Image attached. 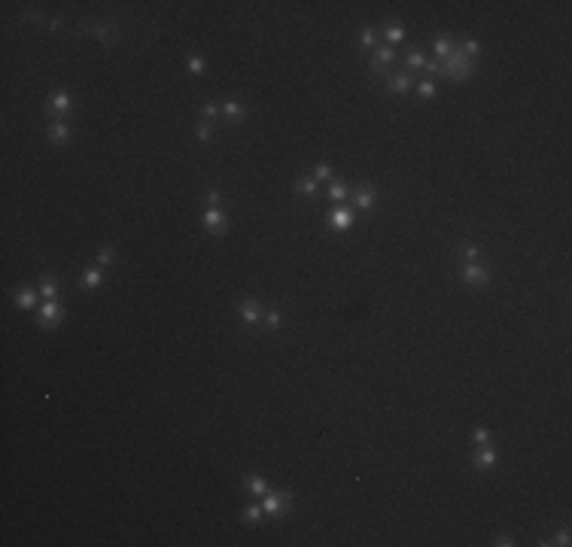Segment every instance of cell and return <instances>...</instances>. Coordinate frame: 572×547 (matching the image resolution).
<instances>
[{
    "label": "cell",
    "instance_id": "1",
    "mask_svg": "<svg viewBox=\"0 0 572 547\" xmlns=\"http://www.w3.org/2000/svg\"><path fill=\"white\" fill-rule=\"evenodd\" d=\"M438 73L447 76V80H453V82H466L469 76L475 73V61L469 55H463L460 49H453L447 58L438 61Z\"/></svg>",
    "mask_w": 572,
    "mask_h": 547
},
{
    "label": "cell",
    "instance_id": "2",
    "mask_svg": "<svg viewBox=\"0 0 572 547\" xmlns=\"http://www.w3.org/2000/svg\"><path fill=\"white\" fill-rule=\"evenodd\" d=\"M463 280H466L469 286H487V283H490V270H487L484 264H478V262H469V264L463 268Z\"/></svg>",
    "mask_w": 572,
    "mask_h": 547
},
{
    "label": "cell",
    "instance_id": "3",
    "mask_svg": "<svg viewBox=\"0 0 572 547\" xmlns=\"http://www.w3.org/2000/svg\"><path fill=\"white\" fill-rule=\"evenodd\" d=\"M86 34L98 36V40H104L107 46L113 43H119V34H116V24H86Z\"/></svg>",
    "mask_w": 572,
    "mask_h": 547
},
{
    "label": "cell",
    "instance_id": "4",
    "mask_svg": "<svg viewBox=\"0 0 572 547\" xmlns=\"http://www.w3.org/2000/svg\"><path fill=\"white\" fill-rule=\"evenodd\" d=\"M350 225H353V213H350V210L335 207V210L329 213V228H332V231H347Z\"/></svg>",
    "mask_w": 572,
    "mask_h": 547
},
{
    "label": "cell",
    "instance_id": "5",
    "mask_svg": "<svg viewBox=\"0 0 572 547\" xmlns=\"http://www.w3.org/2000/svg\"><path fill=\"white\" fill-rule=\"evenodd\" d=\"M58 320H61V304H58L55 298H52V301H43V307H40V326L52 328Z\"/></svg>",
    "mask_w": 572,
    "mask_h": 547
},
{
    "label": "cell",
    "instance_id": "6",
    "mask_svg": "<svg viewBox=\"0 0 572 547\" xmlns=\"http://www.w3.org/2000/svg\"><path fill=\"white\" fill-rule=\"evenodd\" d=\"M204 228L210 234H225V216L219 213V207H207L204 213Z\"/></svg>",
    "mask_w": 572,
    "mask_h": 547
},
{
    "label": "cell",
    "instance_id": "7",
    "mask_svg": "<svg viewBox=\"0 0 572 547\" xmlns=\"http://www.w3.org/2000/svg\"><path fill=\"white\" fill-rule=\"evenodd\" d=\"M241 320H244L247 326H256V322L262 320V307H259L253 298H247V301L241 304Z\"/></svg>",
    "mask_w": 572,
    "mask_h": 547
},
{
    "label": "cell",
    "instance_id": "8",
    "mask_svg": "<svg viewBox=\"0 0 572 547\" xmlns=\"http://www.w3.org/2000/svg\"><path fill=\"white\" fill-rule=\"evenodd\" d=\"M283 498H292V496H289V492H265L262 511H265V514H277L280 508H283Z\"/></svg>",
    "mask_w": 572,
    "mask_h": 547
},
{
    "label": "cell",
    "instance_id": "9",
    "mask_svg": "<svg viewBox=\"0 0 572 547\" xmlns=\"http://www.w3.org/2000/svg\"><path fill=\"white\" fill-rule=\"evenodd\" d=\"M49 110H52V112H61V116H64V112H70V110H73V98H70L67 92H58V94H52Z\"/></svg>",
    "mask_w": 572,
    "mask_h": 547
},
{
    "label": "cell",
    "instance_id": "10",
    "mask_svg": "<svg viewBox=\"0 0 572 547\" xmlns=\"http://www.w3.org/2000/svg\"><path fill=\"white\" fill-rule=\"evenodd\" d=\"M390 64H393V49H390V46H380V49L374 52V61H371V67H374L377 73H384Z\"/></svg>",
    "mask_w": 572,
    "mask_h": 547
},
{
    "label": "cell",
    "instance_id": "11",
    "mask_svg": "<svg viewBox=\"0 0 572 547\" xmlns=\"http://www.w3.org/2000/svg\"><path fill=\"white\" fill-rule=\"evenodd\" d=\"M475 465L487 472V468H493V465H496V453H493L487 444H484V447H478V450H475Z\"/></svg>",
    "mask_w": 572,
    "mask_h": 547
},
{
    "label": "cell",
    "instance_id": "12",
    "mask_svg": "<svg viewBox=\"0 0 572 547\" xmlns=\"http://www.w3.org/2000/svg\"><path fill=\"white\" fill-rule=\"evenodd\" d=\"M222 112H225V116H228V119H232V122H241V119H244V112H247V110H244V104H241V100H235V98H228V100L222 104Z\"/></svg>",
    "mask_w": 572,
    "mask_h": 547
},
{
    "label": "cell",
    "instance_id": "13",
    "mask_svg": "<svg viewBox=\"0 0 572 547\" xmlns=\"http://www.w3.org/2000/svg\"><path fill=\"white\" fill-rule=\"evenodd\" d=\"M387 88H390V92H396V94H405V92L411 88V73H396L393 80L387 82Z\"/></svg>",
    "mask_w": 572,
    "mask_h": 547
},
{
    "label": "cell",
    "instance_id": "14",
    "mask_svg": "<svg viewBox=\"0 0 572 547\" xmlns=\"http://www.w3.org/2000/svg\"><path fill=\"white\" fill-rule=\"evenodd\" d=\"M247 492L256 496V498H265V492H268V484H265L259 474H253V478H247Z\"/></svg>",
    "mask_w": 572,
    "mask_h": 547
},
{
    "label": "cell",
    "instance_id": "15",
    "mask_svg": "<svg viewBox=\"0 0 572 547\" xmlns=\"http://www.w3.org/2000/svg\"><path fill=\"white\" fill-rule=\"evenodd\" d=\"M353 204H356L359 210H371V207H374V192H371V188H359V192L353 194Z\"/></svg>",
    "mask_w": 572,
    "mask_h": 547
},
{
    "label": "cell",
    "instance_id": "16",
    "mask_svg": "<svg viewBox=\"0 0 572 547\" xmlns=\"http://www.w3.org/2000/svg\"><path fill=\"white\" fill-rule=\"evenodd\" d=\"M101 280H104L101 268H86V270H83V286H86V289H98Z\"/></svg>",
    "mask_w": 572,
    "mask_h": 547
},
{
    "label": "cell",
    "instance_id": "17",
    "mask_svg": "<svg viewBox=\"0 0 572 547\" xmlns=\"http://www.w3.org/2000/svg\"><path fill=\"white\" fill-rule=\"evenodd\" d=\"M49 140H52V143H67V140H70V128H67L64 122H55V125L49 128Z\"/></svg>",
    "mask_w": 572,
    "mask_h": 547
},
{
    "label": "cell",
    "instance_id": "18",
    "mask_svg": "<svg viewBox=\"0 0 572 547\" xmlns=\"http://www.w3.org/2000/svg\"><path fill=\"white\" fill-rule=\"evenodd\" d=\"M384 36H387V40H390V43H399V40H402V36H405V28H402L399 22H390V24L384 28Z\"/></svg>",
    "mask_w": 572,
    "mask_h": 547
},
{
    "label": "cell",
    "instance_id": "19",
    "mask_svg": "<svg viewBox=\"0 0 572 547\" xmlns=\"http://www.w3.org/2000/svg\"><path fill=\"white\" fill-rule=\"evenodd\" d=\"M262 514H265V511H262V504H250L247 511H244V523H247V526H256V523L262 520Z\"/></svg>",
    "mask_w": 572,
    "mask_h": 547
},
{
    "label": "cell",
    "instance_id": "20",
    "mask_svg": "<svg viewBox=\"0 0 572 547\" xmlns=\"http://www.w3.org/2000/svg\"><path fill=\"white\" fill-rule=\"evenodd\" d=\"M34 301H37V292H34V289H22V292L16 295V304H19V307H34Z\"/></svg>",
    "mask_w": 572,
    "mask_h": 547
},
{
    "label": "cell",
    "instance_id": "21",
    "mask_svg": "<svg viewBox=\"0 0 572 547\" xmlns=\"http://www.w3.org/2000/svg\"><path fill=\"white\" fill-rule=\"evenodd\" d=\"M295 188H298V194H308V198H314V194H317V182H314V180H298Z\"/></svg>",
    "mask_w": 572,
    "mask_h": 547
},
{
    "label": "cell",
    "instance_id": "22",
    "mask_svg": "<svg viewBox=\"0 0 572 547\" xmlns=\"http://www.w3.org/2000/svg\"><path fill=\"white\" fill-rule=\"evenodd\" d=\"M186 67H189V73H195V76H198V73H204V61H201V55H195V52H192V55L186 58Z\"/></svg>",
    "mask_w": 572,
    "mask_h": 547
},
{
    "label": "cell",
    "instance_id": "23",
    "mask_svg": "<svg viewBox=\"0 0 572 547\" xmlns=\"http://www.w3.org/2000/svg\"><path fill=\"white\" fill-rule=\"evenodd\" d=\"M450 52H453V43L447 40V36H441V40H435V55H438V58H447Z\"/></svg>",
    "mask_w": 572,
    "mask_h": 547
},
{
    "label": "cell",
    "instance_id": "24",
    "mask_svg": "<svg viewBox=\"0 0 572 547\" xmlns=\"http://www.w3.org/2000/svg\"><path fill=\"white\" fill-rule=\"evenodd\" d=\"M460 252H463L469 262H478V258H481V246H478V244H463Z\"/></svg>",
    "mask_w": 572,
    "mask_h": 547
},
{
    "label": "cell",
    "instance_id": "25",
    "mask_svg": "<svg viewBox=\"0 0 572 547\" xmlns=\"http://www.w3.org/2000/svg\"><path fill=\"white\" fill-rule=\"evenodd\" d=\"M98 262L101 264H113V262H116V250H113V246H101L98 250Z\"/></svg>",
    "mask_w": 572,
    "mask_h": 547
},
{
    "label": "cell",
    "instance_id": "26",
    "mask_svg": "<svg viewBox=\"0 0 572 547\" xmlns=\"http://www.w3.org/2000/svg\"><path fill=\"white\" fill-rule=\"evenodd\" d=\"M408 64H411V67H426L423 49H411V52H408Z\"/></svg>",
    "mask_w": 572,
    "mask_h": 547
},
{
    "label": "cell",
    "instance_id": "27",
    "mask_svg": "<svg viewBox=\"0 0 572 547\" xmlns=\"http://www.w3.org/2000/svg\"><path fill=\"white\" fill-rule=\"evenodd\" d=\"M195 134H198V140H213V125H210V122H198V125H195Z\"/></svg>",
    "mask_w": 572,
    "mask_h": 547
},
{
    "label": "cell",
    "instance_id": "28",
    "mask_svg": "<svg viewBox=\"0 0 572 547\" xmlns=\"http://www.w3.org/2000/svg\"><path fill=\"white\" fill-rule=\"evenodd\" d=\"M55 292H58V289H55V280H49V277H46V280L40 283V295H43L46 301H52V298H55Z\"/></svg>",
    "mask_w": 572,
    "mask_h": 547
},
{
    "label": "cell",
    "instance_id": "29",
    "mask_svg": "<svg viewBox=\"0 0 572 547\" xmlns=\"http://www.w3.org/2000/svg\"><path fill=\"white\" fill-rule=\"evenodd\" d=\"M329 198H332V201H344V198H347V188L341 186V182H332V186H329Z\"/></svg>",
    "mask_w": 572,
    "mask_h": 547
},
{
    "label": "cell",
    "instance_id": "30",
    "mask_svg": "<svg viewBox=\"0 0 572 547\" xmlns=\"http://www.w3.org/2000/svg\"><path fill=\"white\" fill-rule=\"evenodd\" d=\"M265 328H280V314H277V310H268V316H265Z\"/></svg>",
    "mask_w": 572,
    "mask_h": 547
},
{
    "label": "cell",
    "instance_id": "31",
    "mask_svg": "<svg viewBox=\"0 0 572 547\" xmlns=\"http://www.w3.org/2000/svg\"><path fill=\"white\" fill-rule=\"evenodd\" d=\"M472 438H475V444H478V447L490 444V432H487V428H475V432H472Z\"/></svg>",
    "mask_w": 572,
    "mask_h": 547
},
{
    "label": "cell",
    "instance_id": "32",
    "mask_svg": "<svg viewBox=\"0 0 572 547\" xmlns=\"http://www.w3.org/2000/svg\"><path fill=\"white\" fill-rule=\"evenodd\" d=\"M435 92H438V88H435V82H429V80H423V82H420V98H435Z\"/></svg>",
    "mask_w": 572,
    "mask_h": 547
},
{
    "label": "cell",
    "instance_id": "33",
    "mask_svg": "<svg viewBox=\"0 0 572 547\" xmlns=\"http://www.w3.org/2000/svg\"><path fill=\"white\" fill-rule=\"evenodd\" d=\"M478 52H481V43H478V40H469V43L463 46V55H469V58L478 55Z\"/></svg>",
    "mask_w": 572,
    "mask_h": 547
},
{
    "label": "cell",
    "instance_id": "34",
    "mask_svg": "<svg viewBox=\"0 0 572 547\" xmlns=\"http://www.w3.org/2000/svg\"><path fill=\"white\" fill-rule=\"evenodd\" d=\"M374 40H377L374 28H365V30H362V46H374Z\"/></svg>",
    "mask_w": 572,
    "mask_h": 547
},
{
    "label": "cell",
    "instance_id": "35",
    "mask_svg": "<svg viewBox=\"0 0 572 547\" xmlns=\"http://www.w3.org/2000/svg\"><path fill=\"white\" fill-rule=\"evenodd\" d=\"M314 174H317V180H332V168L329 164H317Z\"/></svg>",
    "mask_w": 572,
    "mask_h": 547
},
{
    "label": "cell",
    "instance_id": "36",
    "mask_svg": "<svg viewBox=\"0 0 572 547\" xmlns=\"http://www.w3.org/2000/svg\"><path fill=\"white\" fill-rule=\"evenodd\" d=\"M545 544H560V547H566L569 544V532H557L551 541H545Z\"/></svg>",
    "mask_w": 572,
    "mask_h": 547
},
{
    "label": "cell",
    "instance_id": "37",
    "mask_svg": "<svg viewBox=\"0 0 572 547\" xmlns=\"http://www.w3.org/2000/svg\"><path fill=\"white\" fill-rule=\"evenodd\" d=\"M204 116H207V119H216V116H219V106H216V104H204Z\"/></svg>",
    "mask_w": 572,
    "mask_h": 547
},
{
    "label": "cell",
    "instance_id": "38",
    "mask_svg": "<svg viewBox=\"0 0 572 547\" xmlns=\"http://www.w3.org/2000/svg\"><path fill=\"white\" fill-rule=\"evenodd\" d=\"M207 204H210V207H219V192H207Z\"/></svg>",
    "mask_w": 572,
    "mask_h": 547
},
{
    "label": "cell",
    "instance_id": "39",
    "mask_svg": "<svg viewBox=\"0 0 572 547\" xmlns=\"http://www.w3.org/2000/svg\"><path fill=\"white\" fill-rule=\"evenodd\" d=\"M493 544H499V547H511V544H514V541H511V538H508V535H499V538H496V541H493Z\"/></svg>",
    "mask_w": 572,
    "mask_h": 547
},
{
    "label": "cell",
    "instance_id": "40",
    "mask_svg": "<svg viewBox=\"0 0 572 547\" xmlns=\"http://www.w3.org/2000/svg\"><path fill=\"white\" fill-rule=\"evenodd\" d=\"M426 70H429V73H438V61H426Z\"/></svg>",
    "mask_w": 572,
    "mask_h": 547
}]
</instances>
